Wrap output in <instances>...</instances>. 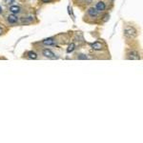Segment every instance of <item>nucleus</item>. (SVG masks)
I'll return each instance as SVG.
<instances>
[{
	"mask_svg": "<svg viewBox=\"0 0 143 143\" xmlns=\"http://www.w3.org/2000/svg\"><path fill=\"white\" fill-rule=\"evenodd\" d=\"M125 34L129 37H132V36H135L136 35V30L133 29V28H126L125 29Z\"/></svg>",
	"mask_w": 143,
	"mask_h": 143,
	"instance_id": "f257e3e1",
	"label": "nucleus"
},
{
	"mask_svg": "<svg viewBox=\"0 0 143 143\" xmlns=\"http://www.w3.org/2000/svg\"><path fill=\"white\" fill-rule=\"evenodd\" d=\"M43 55L45 56V57H48V58H54V53L51 51V50H48V49H46L43 51Z\"/></svg>",
	"mask_w": 143,
	"mask_h": 143,
	"instance_id": "f03ea898",
	"label": "nucleus"
},
{
	"mask_svg": "<svg viewBox=\"0 0 143 143\" xmlns=\"http://www.w3.org/2000/svg\"><path fill=\"white\" fill-rule=\"evenodd\" d=\"M95 9L97 10L98 12H102V11H104L105 9H106V5H105L104 2L99 1V2H97L96 6H95Z\"/></svg>",
	"mask_w": 143,
	"mask_h": 143,
	"instance_id": "7ed1b4c3",
	"label": "nucleus"
},
{
	"mask_svg": "<svg viewBox=\"0 0 143 143\" xmlns=\"http://www.w3.org/2000/svg\"><path fill=\"white\" fill-rule=\"evenodd\" d=\"M91 46H92V48H93L94 50H95V51H100V50L102 49V47H103L102 43H101V42H98V41L93 43Z\"/></svg>",
	"mask_w": 143,
	"mask_h": 143,
	"instance_id": "20e7f679",
	"label": "nucleus"
},
{
	"mask_svg": "<svg viewBox=\"0 0 143 143\" xmlns=\"http://www.w3.org/2000/svg\"><path fill=\"white\" fill-rule=\"evenodd\" d=\"M88 14H89L90 16H92V17H95L98 14V11L95 8H90V9L88 10Z\"/></svg>",
	"mask_w": 143,
	"mask_h": 143,
	"instance_id": "39448f33",
	"label": "nucleus"
},
{
	"mask_svg": "<svg viewBox=\"0 0 143 143\" xmlns=\"http://www.w3.org/2000/svg\"><path fill=\"white\" fill-rule=\"evenodd\" d=\"M128 58L138 60V59H140V56H139V54H138L137 52H131L128 53Z\"/></svg>",
	"mask_w": 143,
	"mask_h": 143,
	"instance_id": "423d86ee",
	"label": "nucleus"
},
{
	"mask_svg": "<svg viewBox=\"0 0 143 143\" xmlns=\"http://www.w3.org/2000/svg\"><path fill=\"white\" fill-rule=\"evenodd\" d=\"M17 20H18L17 16H15L14 14H11V15L8 16V22L11 23V24H14V23H16Z\"/></svg>",
	"mask_w": 143,
	"mask_h": 143,
	"instance_id": "0eeeda50",
	"label": "nucleus"
},
{
	"mask_svg": "<svg viewBox=\"0 0 143 143\" xmlns=\"http://www.w3.org/2000/svg\"><path fill=\"white\" fill-rule=\"evenodd\" d=\"M43 44L44 45H52L54 44V39L53 38H47L43 40Z\"/></svg>",
	"mask_w": 143,
	"mask_h": 143,
	"instance_id": "6e6552de",
	"label": "nucleus"
},
{
	"mask_svg": "<svg viewBox=\"0 0 143 143\" xmlns=\"http://www.w3.org/2000/svg\"><path fill=\"white\" fill-rule=\"evenodd\" d=\"M27 55H28V57H29L30 59H36L37 58V54H36L34 52H33V51H30V52L27 53Z\"/></svg>",
	"mask_w": 143,
	"mask_h": 143,
	"instance_id": "1a4fd4ad",
	"label": "nucleus"
},
{
	"mask_svg": "<svg viewBox=\"0 0 143 143\" xmlns=\"http://www.w3.org/2000/svg\"><path fill=\"white\" fill-rule=\"evenodd\" d=\"M10 11L13 13H18L20 12V8L18 6H12L10 7Z\"/></svg>",
	"mask_w": 143,
	"mask_h": 143,
	"instance_id": "9d476101",
	"label": "nucleus"
},
{
	"mask_svg": "<svg viewBox=\"0 0 143 143\" xmlns=\"http://www.w3.org/2000/svg\"><path fill=\"white\" fill-rule=\"evenodd\" d=\"M74 44L73 43H71L70 45H69V47H68V49H67V52H72L73 50H74Z\"/></svg>",
	"mask_w": 143,
	"mask_h": 143,
	"instance_id": "9b49d317",
	"label": "nucleus"
},
{
	"mask_svg": "<svg viewBox=\"0 0 143 143\" xmlns=\"http://www.w3.org/2000/svg\"><path fill=\"white\" fill-rule=\"evenodd\" d=\"M78 58H79V59H87V56L84 55V54H79Z\"/></svg>",
	"mask_w": 143,
	"mask_h": 143,
	"instance_id": "f8f14e48",
	"label": "nucleus"
},
{
	"mask_svg": "<svg viewBox=\"0 0 143 143\" xmlns=\"http://www.w3.org/2000/svg\"><path fill=\"white\" fill-rule=\"evenodd\" d=\"M14 1H15V0H5V2H6L7 4H12Z\"/></svg>",
	"mask_w": 143,
	"mask_h": 143,
	"instance_id": "ddd939ff",
	"label": "nucleus"
},
{
	"mask_svg": "<svg viewBox=\"0 0 143 143\" xmlns=\"http://www.w3.org/2000/svg\"><path fill=\"white\" fill-rule=\"evenodd\" d=\"M41 1H42L43 3H48V2H50L51 0H41Z\"/></svg>",
	"mask_w": 143,
	"mask_h": 143,
	"instance_id": "4468645a",
	"label": "nucleus"
},
{
	"mask_svg": "<svg viewBox=\"0 0 143 143\" xmlns=\"http://www.w3.org/2000/svg\"><path fill=\"white\" fill-rule=\"evenodd\" d=\"M2 33V29H1V27H0V34Z\"/></svg>",
	"mask_w": 143,
	"mask_h": 143,
	"instance_id": "2eb2a0df",
	"label": "nucleus"
},
{
	"mask_svg": "<svg viewBox=\"0 0 143 143\" xmlns=\"http://www.w3.org/2000/svg\"><path fill=\"white\" fill-rule=\"evenodd\" d=\"M2 13V8H1V7H0V13Z\"/></svg>",
	"mask_w": 143,
	"mask_h": 143,
	"instance_id": "dca6fc26",
	"label": "nucleus"
}]
</instances>
